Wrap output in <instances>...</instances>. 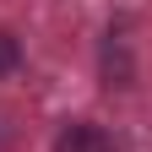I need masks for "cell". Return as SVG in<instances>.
<instances>
[{
	"instance_id": "2",
	"label": "cell",
	"mask_w": 152,
	"mask_h": 152,
	"mask_svg": "<svg viewBox=\"0 0 152 152\" xmlns=\"http://www.w3.org/2000/svg\"><path fill=\"white\" fill-rule=\"evenodd\" d=\"M16 65H22V44H16V33L0 27V76H11Z\"/></svg>"
},
{
	"instance_id": "1",
	"label": "cell",
	"mask_w": 152,
	"mask_h": 152,
	"mask_svg": "<svg viewBox=\"0 0 152 152\" xmlns=\"http://www.w3.org/2000/svg\"><path fill=\"white\" fill-rule=\"evenodd\" d=\"M54 152H120L114 147V136L103 125H92V120H65L60 130H54Z\"/></svg>"
}]
</instances>
